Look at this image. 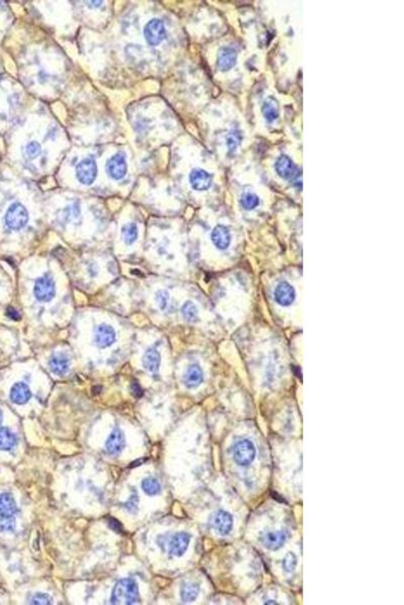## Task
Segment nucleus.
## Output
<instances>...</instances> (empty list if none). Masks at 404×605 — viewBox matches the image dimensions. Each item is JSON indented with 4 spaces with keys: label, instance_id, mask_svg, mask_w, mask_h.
<instances>
[{
    "label": "nucleus",
    "instance_id": "obj_16",
    "mask_svg": "<svg viewBox=\"0 0 404 605\" xmlns=\"http://www.w3.org/2000/svg\"><path fill=\"white\" fill-rule=\"evenodd\" d=\"M105 446H106V450H107L109 454H111V455L119 454L125 446V439H124L123 433L119 429H115L112 432V434L110 435Z\"/></svg>",
    "mask_w": 404,
    "mask_h": 605
},
{
    "label": "nucleus",
    "instance_id": "obj_19",
    "mask_svg": "<svg viewBox=\"0 0 404 605\" xmlns=\"http://www.w3.org/2000/svg\"><path fill=\"white\" fill-rule=\"evenodd\" d=\"M203 382V371L197 364H192L188 367L184 376V384L189 387H197Z\"/></svg>",
    "mask_w": 404,
    "mask_h": 605
},
{
    "label": "nucleus",
    "instance_id": "obj_35",
    "mask_svg": "<svg viewBox=\"0 0 404 605\" xmlns=\"http://www.w3.org/2000/svg\"><path fill=\"white\" fill-rule=\"evenodd\" d=\"M125 507L131 513H133L134 511H137V508H138V495H131L130 499L125 503Z\"/></svg>",
    "mask_w": 404,
    "mask_h": 605
},
{
    "label": "nucleus",
    "instance_id": "obj_6",
    "mask_svg": "<svg viewBox=\"0 0 404 605\" xmlns=\"http://www.w3.org/2000/svg\"><path fill=\"white\" fill-rule=\"evenodd\" d=\"M97 176V165L94 159L86 158L76 166L77 180L86 186L92 185Z\"/></svg>",
    "mask_w": 404,
    "mask_h": 605
},
{
    "label": "nucleus",
    "instance_id": "obj_24",
    "mask_svg": "<svg viewBox=\"0 0 404 605\" xmlns=\"http://www.w3.org/2000/svg\"><path fill=\"white\" fill-rule=\"evenodd\" d=\"M200 588L196 583H184L181 587V599L183 602H192L194 601L198 594Z\"/></svg>",
    "mask_w": 404,
    "mask_h": 605
},
{
    "label": "nucleus",
    "instance_id": "obj_5",
    "mask_svg": "<svg viewBox=\"0 0 404 605\" xmlns=\"http://www.w3.org/2000/svg\"><path fill=\"white\" fill-rule=\"evenodd\" d=\"M210 527L220 535H229L233 527V517L227 510H218L213 512L209 518Z\"/></svg>",
    "mask_w": 404,
    "mask_h": 605
},
{
    "label": "nucleus",
    "instance_id": "obj_22",
    "mask_svg": "<svg viewBox=\"0 0 404 605\" xmlns=\"http://www.w3.org/2000/svg\"><path fill=\"white\" fill-rule=\"evenodd\" d=\"M17 510L16 502L10 494L0 495V515L12 516Z\"/></svg>",
    "mask_w": 404,
    "mask_h": 605
},
{
    "label": "nucleus",
    "instance_id": "obj_27",
    "mask_svg": "<svg viewBox=\"0 0 404 605\" xmlns=\"http://www.w3.org/2000/svg\"><path fill=\"white\" fill-rule=\"evenodd\" d=\"M142 488L148 495H157L161 492V484L155 478L148 477L143 480Z\"/></svg>",
    "mask_w": 404,
    "mask_h": 605
},
{
    "label": "nucleus",
    "instance_id": "obj_21",
    "mask_svg": "<svg viewBox=\"0 0 404 605\" xmlns=\"http://www.w3.org/2000/svg\"><path fill=\"white\" fill-rule=\"evenodd\" d=\"M160 361H161L160 354L154 348L149 349L145 353V355L143 357V365H144V367L147 370L151 371V372L158 371V369L160 367Z\"/></svg>",
    "mask_w": 404,
    "mask_h": 605
},
{
    "label": "nucleus",
    "instance_id": "obj_39",
    "mask_svg": "<svg viewBox=\"0 0 404 605\" xmlns=\"http://www.w3.org/2000/svg\"><path fill=\"white\" fill-rule=\"evenodd\" d=\"M109 525H110V527L114 531H116V533H121L122 532V526H121V524L119 522H117L115 518H113V517L109 518Z\"/></svg>",
    "mask_w": 404,
    "mask_h": 605
},
{
    "label": "nucleus",
    "instance_id": "obj_9",
    "mask_svg": "<svg viewBox=\"0 0 404 605\" xmlns=\"http://www.w3.org/2000/svg\"><path fill=\"white\" fill-rule=\"evenodd\" d=\"M189 181L191 187L196 191H205L210 188L212 183L211 176L204 169L201 168H194L190 176Z\"/></svg>",
    "mask_w": 404,
    "mask_h": 605
},
{
    "label": "nucleus",
    "instance_id": "obj_15",
    "mask_svg": "<svg viewBox=\"0 0 404 605\" xmlns=\"http://www.w3.org/2000/svg\"><path fill=\"white\" fill-rule=\"evenodd\" d=\"M96 344L100 348H105L116 341V331L107 324H101L96 332Z\"/></svg>",
    "mask_w": 404,
    "mask_h": 605
},
{
    "label": "nucleus",
    "instance_id": "obj_10",
    "mask_svg": "<svg viewBox=\"0 0 404 605\" xmlns=\"http://www.w3.org/2000/svg\"><path fill=\"white\" fill-rule=\"evenodd\" d=\"M275 301L281 306H289L295 300V291L287 281H281L274 291Z\"/></svg>",
    "mask_w": 404,
    "mask_h": 605
},
{
    "label": "nucleus",
    "instance_id": "obj_28",
    "mask_svg": "<svg viewBox=\"0 0 404 605\" xmlns=\"http://www.w3.org/2000/svg\"><path fill=\"white\" fill-rule=\"evenodd\" d=\"M182 314L184 318L189 322H194L198 318V311L196 306L192 302H187L182 307Z\"/></svg>",
    "mask_w": 404,
    "mask_h": 605
},
{
    "label": "nucleus",
    "instance_id": "obj_2",
    "mask_svg": "<svg viewBox=\"0 0 404 605\" xmlns=\"http://www.w3.org/2000/svg\"><path fill=\"white\" fill-rule=\"evenodd\" d=\"M257 449L253 441L250 439L238 440L232 448L233 461L239 466L250 465L256 458Z\"/></svg>",
    "mask_w": 404,
    "mask_h": 605
},
{
    "label": "nucleus",
    "instance_id": "obj_8",
    "mask_svg": "<svg viewBox=\"0 0 404 605\" xmlns=\"http://www.w3.org/2000/svg\"><path fill=\"white\" fill-rule=\"evenodd\" d=\"M106 171L115 180L122 179L127 171L125 156L122 153H117L114 155L106 162Z\"/></svg>",
    "mask_w": 404,
    "mask_h": 605
},
{
    "label": "nucleus",
    "instance_id": "obj_30",
    "mask_svg": "<svg viewBox=\"0 0 404 605\" xmlns=\"http://www.w3.org/2000/svg\"><path fill=\"white\" fill-rule=\"evenodd\" d=\"M42 154V148L41 145L37 141H32L30 143H28L26 148H25V155L29 159H37L40 155Z\"/></svg>",
    "mask_w": 404,
    "mask_h": 605
},
{
    "label": "nucleus",
    "instance_id": "obj_25",
    "mask_svg": "<svg viewBox=\"0 0 404 605\" xmlns=\"http://www.w3.org/2000/svg\"><path fill=\"white\" fill-rule=\"evenodd\" d=\"M16 444V438L14 434L8 428L0 429V450L9 451Z\"/></svg>",
    "mask_w": 404,
    "mask_h": 605
},
{
    "label": "nucleus",
    "instance_id": "obj_20",
    "mask_svg": "<svg viewBox=\"0 0 404 605\" xmlns=\"http://www.w3.org/2000/svg\"><path fill=\"white\" fill-rule=\"evenodd\" d=\"M49 366L54 373L58 376H64L69 369V360L64 354L57 353L51 357Z\"/></svg>",
    "mask_w": 404,
    "mask_h": 605
},
{
    "label": "nucleus",
    "instance_id": "obj_40",
    "mask_svg": "<svg viewBox=\"0 0 404 605\" xmlns=\"http://www.w3.org/2000/svg\"><path fill=\"white\" fill-rule=\"evenodd\" d=\"M1 422H2V412L0 411V424H1Z\"/></svg>",
    "mask_w": 404,
    "mask_h": 605
},
{
    "label": "nucleus",
    "instance_id": "obj_32",
    "mask_svg": "<svg viewBox=\"0 0 404 605\" xmlns=\"http://www.w3.org/2000/svg\"><path fill=\"white\" fill-rule=\"evenodd\" d=\"M15 529V521L12 516H2L0 520V532L12 533Z\"/></svg>",
    "mask_w": 404,
    "mask_h": 605
},
{
    "label": "nucleus",
    "instance_id": "obj_33",
    "mask_svg": "<svg viewBox=\"0 0 404 605\" xmlns=\"http://www.w3.org/2000/svg\"><path fill=\"white\" fill-rule=\"evenodd\" d=\"M33 604H51V598L45 593H38L32 600Z\"/></svg>",
    "mask_w": 404,
    "mask_h": 605
},
{
    "label": "nucleus",
    "instance_id": "obj_36",
    "mask_svg": "<svg viewBox=\"0 0 404 605\" xmlns=\"http://www.w3.org/2000/svg\"><path fill=\"white\" fill-rule=\"evenodd\" d=\"M238 143H239V137H238V134H237V133H231V135L229 136V139H228V146H229V149H230L231 151H235V149H236V147L238 146Z\"/></svg>",
    "mask_w": 404,
    "mask_h": 605
},
{
    "label": "nucleus",
    "instance_id": "obj_29",
    "mask_svg": "<svg viewBox=\"0 0 404 605\" xmlns=\"http://www.w3.org/2000/svg\"><path fill=\"white\" fill-rule=\"evenodd\" d=\"M240 204L246 210H253L259 205V198L252 193H245L240 198Z\"/></svg>",
    "mask_w": 404,
    "mask_h": 605
},
{
    "label": "nucleus",
    "instance_id": "obj_38",
    "mask_svg": "<svg viewBox=\"0 0 404 605\" xmlns=\"http://www.w3.org/2000/svg\"><path fill=\"white\" fill-rule=\"evenodd\" d=\"M6 315H7V317H8V318H10V319H12V320H15V321H18V320L20 319V315H19V313H18V312H17V311H16L14 308H12V307H9V308H7Z\"/></svg>",
    "mask_w": 404,
    "mask_h": 605
},
{
    "label": "nucleus",
    "instance_id": "obj_12",
    "mask_svg": "<svg viewBox=\"0 0 404 605\" xmlns=\"http://www.w3.org/2000/svg\"><path fill=\"white\" fill-rule=\"evenodd\" d=\"M275 168L281 178L290 181H292L300 172L299 168L286 156H281L278 158L275 164Z\"/></svg>",
    "mask_w": 404,
    "mask_h": 605
},
{
    "label": "nucleus",
    "instance_id": "obj_14",
    "mask_svg": "<svg viewBox=\"0 0 404 605\" xmlns=\"http://www.w3.org/2000/svg\"><path fill=\"white\" fill-rule=\"evenodd\" d=\"M211 240L219 249H227L231 241L230 230L224 225H218L211 233Z\"/></svg>",
    "mask_w": 404,
    "mask_h": 605
},
{
    "label": "nucleus",
    "instance_id": "obj_23",
    "mask_svg": "<svg viewBox=\"0 0 404 605\" xmlns=\"http://www.w3.org/2000/svg\"><path fill=\"white\" fill-rule=\"evenodd\" d=\"M262 112L268 121L272 122L276 120L279 116V108L276 99L273 97L267 98L262 106Z\"/></svg>",
    "mask_w": 404,
    "mask_h": 605
},
{
    "label": "nucleus",
    "instance_id": "obj_4",
    "mask_svg": "<svg viewBox=\"0 0 404 605\" xmlns=\"http://www.w3.org/2000/svg\"><path fill=\"white\" fill-rule=\"evenodd\" d=\"M144 35L146 41L151 46H158L160 45L166 36V30L163 21L158 18H153L150 20L144 28Z\"/></svg>",
    "mask_w": 404,
    "mask_h": 605
},
{
    "label": "nucleus",
    "instance_id": "obj_31",
    "mask_svg": "<svg viewBox=\"0 0 404 605\" xmlns=\"http://www.w3.org/2000/svg\"><path fill=\"white\" fill-rule=\"evenodd\" d=\"M296 566H297V558H296V556L294 554H292V553H288L284 557V559L282 561V568H283V570L285 572H287V573H291V572H293L295 570Z\"/></svg>",
    "mask_w": 404,
    "mask_h": 605
},
{
    "label": "nucleus",
    "instance_id": "obj_17",
    "mask_svg": "<svg viewBox=\"0 0 404 605\" xmlns=\"http://www.w3.org/2000/svg\"><path fill=\"white\" fill-rule=\"evenodd\" d=\"M32 396L31 389L23 383H17L11 387L10 399L16 405H23L29 401Z\"/></svg>",
    "mask_w": 404,
    "mask_h": 605
},
{
    "label": "nucleus",
    "instance_id": "obj_18",
    "mask_svg": "<svg viewBox=\"0 0 404 605\" xmlns=\"http://www.w3.org/2000/svg\"><path fill=\"white\" fill-rule=\"evenodd\" d=\"M236 52L231 48H223L220 51L218 59V67L221 71L226 72L231 70L236 62Z\"/></svg>",
    "mask_w": 404,
    "mask_h": 605
},
{
    "label": "nucleus",
    "instance_id": "obj_1",
    "mask_svg": "<svg viewBox=\"0 0 404 605\" xmlns=\"http://www.w3.org/2000/svg\"><path fill=\"white\" fill-rule=\"evenodd\" d=\"M139 588L134 580L126 578L119 580L114 588L113 604H134L139 600Z\"/></svg>",
    "mask_w": 404,
    "mask_h": 605
},
{
    "label": "nucleus",
    "instance_id": "obj_7",
    "mask_svg": "<svg viewBox=\"0 0 404 605\" xmlns=\"http://www.w3.org/2000/svg\"><path fill=\"white\" fill-rule=\"evenodd\" d=\"M34 293L36 298L41 302H49L55 297V282L48 276L38 278L35 283Z\"/></svg>",
    "mask_w": 404,
    "mask_h": 605
},
{
    "label": "nucleus",
    "instance_id": "obj_37",
    "mask_svg": "<svg viewBox=\"0 0 404 605\" xmlns=\"http://www.w3.org/2000/svg\"><path fill=\"white\" fill-rule=\"evenodd\" d=\"M130 391H131L132 395L136 396V397H141L143 395V393H144L143 388L141 387V385H140V384L137 381H133L131 383V385H130Z\"/></svg>",
    "mask_w": 404,
    "mask_h": 605
},
{
    "label": "nucleus",
    "instance_id": "obj_26",
    "mask_svg": "<svg viewBox=\"0 0 404 605\" xmlns=\"http://www.w3.org/2000/svg\"><path fill=\"white\" fill-rule=\"evenodd\" d=\"M121 234H122V238L124 243L126 244H132L137 238H138V227L134 223H128L125 224L122 229H121Z\"/></svg>",
    "mask_w": 404,
    "mask_h": 605
},
{
    "label": "nucleus",
    "instance_id": "obj_13",
    "mask_svg": "<svg viewBox=\"0 0 404 605\" xmlns=\"http://www.w3.org/2000/svg\"><path fill=\"white\" fill-rule=\"evenodd\" d=\"M190 540H191L190 535L185 532H180V533H177L176 535H174V537L170 542V547H169V551H170L171 555L176 556V557L183 556L184 553L187 551L189 547Z\"/></svg>",
    "mask_w": 404,
    "mask_h": 605
},
{
    "label": "nucleus",
    "instance_id": "obj_11",
    "mask_svg": "<svg viewBox=\"0 0 404 605\" xmlns=\"http://www.w3.org/2000/svg\"><path fill=\"white\" fill-rule=\"evenodd\" d=\"M287 536L282 531H271L262 537L263 546L269 551L281 549L286 543Z\"/></svg>",
    "mask_w": 404,
    "mask_h": 605
},
{
    "label": "nucleus",
    "instance_id": "obj_34",
    "mask_svg": "<svg viewBox=\"0 0 404 605\" xmlns=\"http://www.w3.org/2000/svg\"><path fill=\"white\" fill-rule=\"evenodd\" d=\"M168 299H169V296H168V293L167 292L160 291L158 293V295H157V301H158V304H159V306H160L161 309H165V307L168 304Z\"/></svg>",
    "mask_w": 404,
    "mask_h": 605
},
{
    "label": "nucleus",
    "instance_id": "obj_3",
    "mask_svg": "<svg viewBox=\"0 0 404 605\" xmlns=\"http://www.w3.org/2000/svg\"><path fill=\"white\" fill-rule=\"evenodd\" d=\"M29 221V213L25 207L20 203L12 204L6 214H5V223L8 228L12 230L21 229L26 225Z\"/></svg>",
    "mask_w": 404,
    "mask_h": 605
}]
</instances>
